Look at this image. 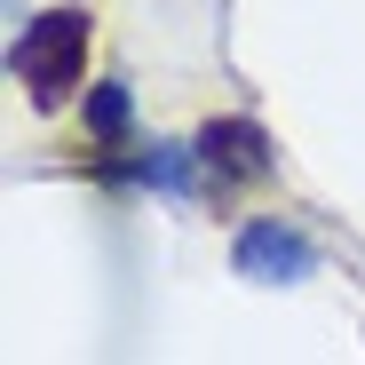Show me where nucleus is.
Returning a JSON list of instances; mask_svg holds the SVG:
<instances>
[{
  "instance_id": "2",
  "label": "nucleus",
  "mask_w": 365,
  "mask_h": 365,
  "mask_svg": "<svg viewBox=\"0 0 365 365\" xmlns=\"http://www.w3.org/2000/svg\"><path fill=\"white\" fill-rule=\"evenodd\" d=\"M230 262H238V278H262V286H294V278H310L318 270V247L302 230H286L278 215H262V222H247L230 238Z\"/></svg>"
},
{
  "instance_id": "1",
  "label": "nucleus",
  "mask_w": 365,
  "mask_h": 365,
  "mask_svg": "<svg viewBox=\"0 0 365 365\" xmlns=\"http://www.w3.org/2000/svg\"><path fill=\"white\" fill-rule=\"evenodd\" d=\"M88 16L80 9H48V16H32L24 24V40H16V80L32 88V111H56L72 88H80V72H88Z\"/></svg>"
},
{
  "instance_id": "4",
  "label": "nucleus",
  "mask_w": 365,
  "mask_h": 365,
  "mask_svg": "<svg viewBox=\"0 0 365 365\" xmlns=\"http://www.w3.org/2000/svg\"><path fill=\"white\" fill-rule=\"evenodd\" d=\"M128 128H135L128 80H96V88H88V135H96V143H128Z\"/></svg>"
},
{
  "instance_id": "3",
  "label": "nucleus",
  "mask_w": 365,
  "mask_h": 365,
  "mask_svg": "<svg viewBox=\"0 0 365 365\" xmlns=\"http://www.w3.org/2000/svg\"><path fill=\"white\" fill-rule=\"evenodd\" d=\"M199 167L215 182H262L278 167V151H270V135L255 128V119H207L199 128Z\"/></svg>"
},
{
  "instance_id": "5",
  "label": "nucleus",
  "mask_w": 365,
  "mask_h": 365,
  "mask_svg": "<svg viewBox=\"0 0 365 365\" xmlns=\"http://www.w3.org/2000/svg\"><path fill=\"white\" fill-rule=\"evenodd\" d=\"M191 159H199V143L182 151V143H151L143 159H135V175L151 182L159 199H191Z\"/></svg>"
}]
</instances>
